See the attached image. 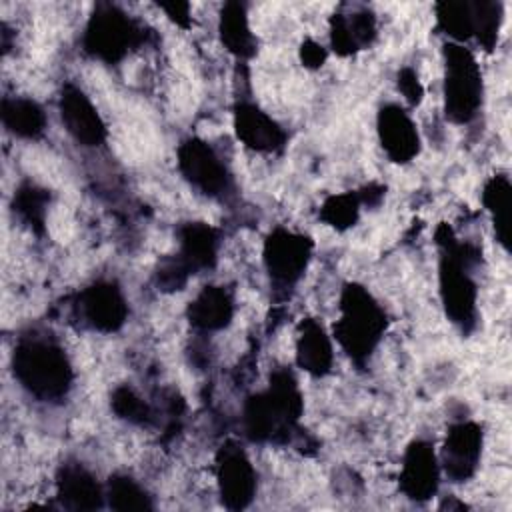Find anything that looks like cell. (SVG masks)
Instances as JSON below:
<instances>
[{
	"instance_id": "cell-1",
	"label": "cell",
	"mask_w": 512,
	"mask_h": 512,
	"mask_svg": "<svg viewBox=\"0 0 512 512\" xmlns=\"http://www.w3.org/2000/svg\"><path fill=\"white\" fill-rule=\"evenodd\" d=\"M304 412V396L292 370L276 368L266 390L246 398L242 408L244 436L254 444H288L298 432Z\"/></svg>"
},
{
	"instance_id": "cell-2",
	"label": "cell",
	"mask_w": 512,
	"mask_h": 512,
	"mask_svg": "<svg viewBox=\"0 0 512 512\" xmlns=\"http://www.w3.org/2000/svg\"><path fill=\"white\" fill-rule=\"evenodd\" d=\"M436 244L440 248L438 292L444 314L460 332L470 334L478 320V284L472 270L480 264V250L458 240L446 224L436 230Z\"/></svg>"
},
{
	"instance_id": "cell-3",
	"label": "cell",
	"mask_w": 512,
	"mask_h": 512,
	"mask_svg": "<svg viewBox=\"0 0 512 512\" xmlns=\"http://www.w3.org/2000/svg\"><path fill=\"white\" fill-rule=\"evenodd\" d=\"M10 364L20 388L40 402H62L72 388V362L66 350L46 334L20 336Z\"/></svg>"
},
{
	"instance_id": "cell-4",
	"label": "cell",
	"mask_w": 512,
	"mask_h": 512,
	"mask_svg": "<svg viewBox=\"0 0 512 512\" xmlns=\"http://www.w3.org/2000/svg\"><path fill=\"white\" fill-rule=\"evenodd\" d=\"M386 328L388 316L370 290L356 282L344 284L332 336L358 368H364L372 358Z\"/></svg>"
},
{
	"instance_id": "cell-5",
	"label": "cell",
	"mask_w": 512,
	"mask_h": 512,
	"mask_svg": "<svg viewBox=\"0 0 512 512\" xmlns=\"http://www.w3.org/2000/svg\"><path fill=\"white\" fill-rule=\"evenodd\" d=\"M146 34L144 26L128 16L118 4L98 2L84 26L82 48L94 60L118 64L128 52L144 44Z\"/></svg>"
},
{
	"instance_id": "cell-6",
	"label": "cell",
	"mask_w": 512,
	"mask_h": 512,
	"mask_svg": "<svg viewBox=\"0 0 512 512\" xmlns=\"http://www.w3.org/2000/svg\"><path fill=\"white\" fill-rule=\"evenodd\" d=\"M444 114L454 124H468L476 118L482 98V70L470 48L446 42L444 50Z\"/></svg>"
},
{
	"instance_id": "cell-7",
	"label": "cell",
	"mask_w": 512,
	"mask_h": 512,
	"mask_svg": "<svg viewBox=\"0 0 512 512\" xmlns=\"http://www.w3.org/2000/svg\"><path fill=\"white\" fill-rule=\"evenodd\" d=\"M312 250L314 242L308 234L284 226L270 230L264 240L262 262L276 292L288 294L298 284L310 264Z\"/></svg>"
},
{
	"instance_id": "cell-8",
	"label": "cell",
	"mask_w": 512,
	"mask_h": 512,
	"mask_svg": "<svg viewBox=\"0 0 512 512\" xmlns=\"http://www.w3.org/2000/svg\"><path fill=\"white\" fill-rule=\"evenodd\" d=\"M176 164L182 178L208 198H224L232 192V174L218 152L202 138L190 136L178 144Z\"/></svg>"
},
{
	"instance_id": "cell-9",
	"label": "cell",
	"mask_w": 512,
	"mask_h": 512,
	"mask_svg": "<svg viewBox=\"0 0 512 512\" xmlns=\"http://www.w3.org/2000/svg\"><path fill=\"white\" fill-rule=\"evenodd\" d=\"M250 456L236 440L224 442L216 452V482L220 500L228 510H244L252 504L258 488Z\"/></svg>"
},
{
	"instance_id": "cell-10",
	"label": "cell",
	"mask_w": 512,
	"mask_h": 512,
	"mask_svg": "<svg viewBox=\"0 0 512 512\" xmlns=\"http://www.w3.org/2000/svg\"><path fill=\"white\" fill-rule=\"evenodd\" d=\"M76 314L90 330L112 334L128 320V300L122 288L112 280H96L76 296Z\"/></svg>"
},
{
	"instance_id": "cell-11",
	"label": "cell",
	"mask_w": 512,
	"mask_h": 512,
	"mask_svg": "<svg viewBox=\"0 0 512 512\" xmlns=\"http://www.w3.org/2000/svg\"><path fill=\"white\" fill-rule=\"evenodd\" d=\"M482 446L484 432L478 422L458 420L448 426L438 460L450 482L460 484L476 474L482 458Z\"/></svg>"
},
{
	"instance_id": "cell-12",
	"label": "cell",
	"mask_w": 512,
	"mask_h": 512,
	"mask_svg": "<svg viewBox=\"0 0 512 512\" xmlns=\"http://www.w3.org/2000/svg\"><path fill=\"white\" fill-rule=\"evenodd\" d=\"M58 112L66 132L80 146L98 148L106 142L108 130L98 108L94 106L90 96L74 82H66L60 88Z\"/></svg>"
},
{
	"instance_id": "cell-13",
	"label": "cell",
	"mask_w": 512,
	"mask_h": 512,
	"mask_svg": "<svg viewBox=\"0 0 512 512\" xmlns=\"http://www.w3.org/2000/svg\"><path fill=\"white\" fill-rule=\"evenodd\" d=\"M440 460L434 444L416 438L406 446L400 466V490L412 502H428L440 488Z\"/></svg>"
},
{
	"instance_id": "cell-14",
	"label": "cell",
	"mask_w": 512,
	"mask_h": 512,
	"mask_svg": "<svg viewBox=\"0 0 512 512\" xmlns=\"http://www.w3.org/2000/svg\"><path fill=\"white\" fill-rule=\"evenodd\" d=\"M376 134L384 154L394 164H408L420 152V134L412 116L394 102L380 106L376 114Z\"/></svg>"
},
{
	"instance_id": "cell-15",
	"label": "cell",
	"mask_w": 512,
	"mask_h": 512,
	"mask_svg": "<svg viewBox=\"0 0 512 512\" xmlns=\"http://www.w3.org/2000/svg\"><path fill=\"white\" fill-rule=\"evenodd\" d=\"M236 138L250 150L262 154H278L286 148V130L254 102H238L232 112Z\"/></svg>"
},
{
	"instance_id": "cell-16",
	"label": "cell",
	"mask_w": 512,
	"mask_h": 512,
	"mask_svg": "<svg viewBox=\"0 0 512 512\" xmlns=\"http://www.w3.org/2000/svg\"><path fill=\"white\" fill-rule=\"evenodd\" d=\"M56 498L62 508L74 512L100 510L106 504L104 486L78 460H68L58 468Z\"/></svg>"
},
{
	"instance_id": "cell-17",
	"label": "cell",
	"mask_w": 512,
	"mask_h": 512,
	"mask_svg": "<svg viewBox=\"0 0 512 512\" xmlns=\"http://www.w3.org/2000/svg\"><path fill=\"white\" fill-rule=\"evenodd\" d=\"M376 34V16L366 6H350L330 18V48L342 58L368 48Z\"/></svg>"
},
{
	"instance_id": "cell-18",
	"label": "cell",
	"mask_w": 512,
	"mask_h": 512,
	"mask_svg": "<svg viewBox=\"0 0 512 512\" xmlns=\"http://www.w3.org/2000/svg\"><path fill=\"white\" fill-rule=\"evenodd\" d=\"M220 250V232L206 222H184L178 228L176 256L194 276L216 266Z\"/></svg>"
},
{
	"instance_id": "cell-19",
	"label": "cell",
	"mask_w": 512,
	"mask_h": 512,
	"mask_svg": "<svg viewBox=\"0 0 512 512\" xmlns=\"http://www.w3.org/2000/svg\"><path fill=\"white\" fill-rule=\"evenodd\" d=\"M296 364L314 378H322L332 370L334 346L332 336L316 318H304L296 334Z\"/></svg>"
},
{
	"instance_id": "cell-20",
	"label": "cell",
	"mask_w": 512,
	"mask_h": 512,
	"mask_svg": "<svg viewBox=\"0 0 512 512\" xmlns=\"http://www.w3.org/2000/svg\"><path fill=\"white\" fill-rule=\"evenodd\" d=\"M188 322L194 330L210 334L224 330L234 318V298L226 286L208 284L188 304Z\"/></svg>"
},
{
	"instance_id": "cell-21",
	"label": "cell",
	"mask_w": 512,
	"mask_h": 512,
	"mask_svg": "<svg viewBox=\"0 0 512 512\" xmlns=\"http://www.w3.org/2000/svg\"><path fill=\"white\" fill-rule=\"evenodd\" d=\"M218 36L222 46L238 60H250L256 54V36L250 26L244 2H226L218 16Z\"/></svg>"
},
{
	"instance_id": "cell-22",
	"label": "cell",
	"mask_w": 512,
	"mask_h": 512,
	"mask_svg": "<svg viewBox=\"0 0 512 512\" xmlns=\"http://www.w3.org/2000/svg\"><path fill=\"white\" fill-rule=\"evenodd\" d=\"M0 118L4 128L22 140H38L46 132L44 108L26 96H4L0 104Z\"/></svg>"
},
{
	"instance_id": "cell-23",
	"label": "cell",
	"mask_w": 512,
	"mask_h": 512,
	"mask_svg": "<svg viewBox=\"0 0 512 512\" xmlns=\"http://www.w3.org/2000/svg\"><path fill=\"white\" fill-rule=\"evenodd\" d=\"M482 204L490 214L494 236L504 250L510 248V220H512V184L506 174H494L482 188Z\"/></svg>"
},
{
	"instance_id": "cell-24",
	"label": "cell",
	"mask_w": 512,
	"mask_h": 512,
	"mask_svg": "<svg viewBox=\"0 0 512 512\" xmlns=\"http://www.w3.org/2000/svg\"><path fill=\"white\" fill-rule=\"evenodd\" d=\"M436 28L448 36V42L464 44L474 38V0H446L436 4Z\"/></svg>"
},
{
	"instance_id": "cell-25",
	"label": "cell",
	"mask_w": 512,
	"mask_h": 512,
	"mask_svg": "<svg viewBox=\"0 0 512 512\" xmlns=\"http://www.w3.org/2000/svg\"><path fill=\"white\" fill-rule=\"evenodd\" d=\"M50 194L46 188L34 182H22L12 196V210L32 232L42 234L48 214Z\"/></svg>"
},
{
	"instance_id": "cell-26",
	"label": "cell",
	"mask_w": 512,
	"mask_h": 512,
	"mask_svg": "<svg viewBox=\"0 0 512 512\" xmlns=\"http://www.w3.org/2000/svg\"><path fill=\"white\" fill-rule=\"evenodd\" d=\"M106 506L118 512L154 510L152 496L128 474H112L104 486Z\"/></svg>"
},
{
	"instance_id": "cell-27",
	"label": "cell",
	"mask_w": 512,
	"mask_h": 512,
	"mask_svg": "<svg viewBox=\"0 0 512 512\" xmlns=\"http://www.w3.org/2000/svg\"><path fill=\"white\" fill-rule=\"evenodd\" d=\"M360 208H362V200L358 190H348V192L326 196L324 202L320 204L318 216L330 228L344 232L358 222Z\"/></svg>"
},
{
	"instance_id": "cell-28",
	"label": "cell",
	"mask_w": 512,
	"mask_h": 512,
	"mask_svg": "<svg viewBox=\"0 0 512 512\" xmlns=\"http://www.w3.org/2000/svg\"><path fill=\"white\" fill-rule=\"evenodd\" d=\"M502 16H504L502 2L474 0V40L488 52L498 42Z\"/></svg>"
},
{
	"instance_id": "cell-29",
	"label": "cell",
	"mask_w": 512,
	"mask_h": 512,
	"mask_svg": "<svg viewBox=\"0 0 512 512\" xmlns=\"http://www.w3.org/2000/svg\"><path fill=\"white\" fill-rule=\"evenodd\" d=\"M112 412L134 426H146L152 422V408L150 404L130 386H118L110 396Z\"/></svg>"
},
{
	"instance_id": "cell-30",
	"label": "cell",
	"mask_w": 512,
	"mask_h": 512,
	"mask_svg": "<svg viewBox=\"0 0 512 512\" xmlns=\"http://www.w3.org/2000/svg\"><path fill=\"white\" fill-rule=\"evenodd\" d=\"M190 276H192V274L188 272V268H186V266L180 262V258L174 254V256L164 258V260L158 264V268H156V272H154V282H156V286H158L160 290H164V292H174V290L184 288Z\"/></svg>"
},
{
	"instance_id": "cell-31",
	"label": "cell",
	"mask_w": 512,
	"mask_h": 512,
	"mask_svg": "<svg viewBox=\"0 0 512 512\" xmlns=\"http://www.w3.org/2000/svg\"><path fill=\"white\" fill-rule=\"evenodd\" d=\"M396 84L400 94L410 106H418L424 98V86L418 78V72L412 66H402L396 74Z\"/></svg>"
},
{
	"instance_id": "cell-32",
	"label": "cell",
	"mask_w": 512,
	"mask_h": 512,
	"mask_svg": "<svg viewBox=\"0 0 512 512\" xmlns=\"http://www.w3.org/2000/svg\"><path fill=\"white\" fill-rule=\"evenodd\" d=\"M300 62L306 66V68H310V70H316V68H320V66H324V62H326V58H328V50L320 44V42H316V40H312V38H306L302 44H300Z\"/></svg>"
},
{
	"instance_id": "cell-33",
	"label": "cell",
	"mask_w": 512,
	"mask_h": 512,
	"mask_svg": "<svg viewBox=\"0 0 512 512\" xmlns=\"http://www.w3.org/2000/svg\"><path fill=\"white\" fill-rule=\"evenodd\" d=\"M160 10L166 12V16L180 28H188L192 24V16H190V4L186 2H162L158 4Z\"/></svg>"
}]
</instances>
